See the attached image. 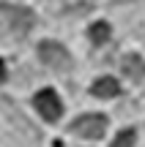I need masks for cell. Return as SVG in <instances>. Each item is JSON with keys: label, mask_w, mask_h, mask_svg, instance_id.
<instances>
[{"label": "cell", "mask_w": 145, "mask_h": 147, "mask_svg": "<svg viewBox=\"0 0 145 147\" xmlns=\"http://www.w3.org/2000/svg\"><path fill=\"white\" fill-rule=\"evenodd\" d=\"M0 82H5V63H3V57H0Z\"/></svg>", "instance_id": "9c48e42d"}, {"label": "cell", "mask_w": 145, "mask_h": 147, "mask_svg": "<svg viewBox=\"0 0 145 147\" xmlns=\"http://www.w3.org/2000/svg\"><path fill=\"white\" fill-rule=\"evenodd\" d=\"M118 93H120V84L112 76H101L93 82V95H99V98H115Z\"/></svg>", "instance_id": "8992f818"}, {"label": "cell", "mask_w": 145, "mask_h": 147, "mask_svg": "<svg viewBox=\"0 0 145 147\" xmlns=\"http://www.w3.org/2000/svg\"><path fill=\"white\" fill-rule=\"evenodd\" d=\"M120 68H123V74H126L129 79L140 82V79L145 76V60L140 57V55H126V57H123V65H120Z\"/></svg>", "instance_id": "5b68a950"}, {"label": "cell", "mask_w": 145, "mask_h": 147, "mask_svg": "<svg viewBox=\"0 0 145 147\" xmlns=\"http://www.w3.org/2000/svg\"><path fill=\"white\" fill-rule=\"evenodd\" d=\"M36 16L30 8L25 5H11V3H0V33L8 38H22L33 30Z\"/></svg>", "instance_id": "6da1fadb"}, {"label": "cell", "mask_w": 145, "mask_h": 147, "mask_svg": "<svg viewBox=\"0 0 145 147\" xmlns=\"http://www.w3.org/2000/svg\"><path fill=\"white\" fill-rule=\"evenodd\" d=\"M110 33H112V30H110L107 22H93L91 30H88V38H91L93 44H107L110 41Z\"/></svg>", "instance_id": "52a82bcc"}, {"label": "cell", "mask_w": 145, "mask_h": 147, "mask_svg": "<svg viewBox=\"0 0 145 147\" xmlns=\"http://www.w3.org/2000/svg\"><path fill=\"white\" fill-rule=\"evenodd\" d=\"M33 104H36V109L41 112L44 120H58V117L63 115V104H60V98H58L55 90H41V93H36Z\"/></svg>", "instance_id": "277c9868"}, {"label": "cell", "mask_w": 145, "mask_h": 147, "mask_svg": "<svg viewBox=\"0 0 145 147\" xmlns=\"http://www.w3.org/2000/svg\"><path fill=\"white\" fill-rule=\"evenodd\" d=\"M110 147H134V131L131 128H126V131H120L118 136H115V142Z\"/></svg>", "instance_id": "ba28073f"}, {"label": "cell", "mask_w": 145, "mask_h": 147, "mask_svg": "<svg viewBox=\"0 0 145 147\" xmlns=\"http://www.w3.org/2000/svg\"><path fill=\"white\" fill-rule=\"evenodd\" d=\"M107 131V117L104 115H82L71 123V134L82 139H101Z\"/></svg>", "instance_id": "3957f363"}, {"label": "cell", "mask_w": 145, "mask_h": 147, "mask_svg": "<svg viewBox=\"0 0 145 147\" xmlns=\"http://www.w3.org/2000/svg\"><path fill=\"white\" fill-rule=\"evenodd\" d=\"M38 57H41V63L47 65V68H52V71H69L71 68L69 49H66L63 44H58V41H41L38 44Z\"/></svg>", "instance_id": "7a4b0ae2"}]
</instances>
